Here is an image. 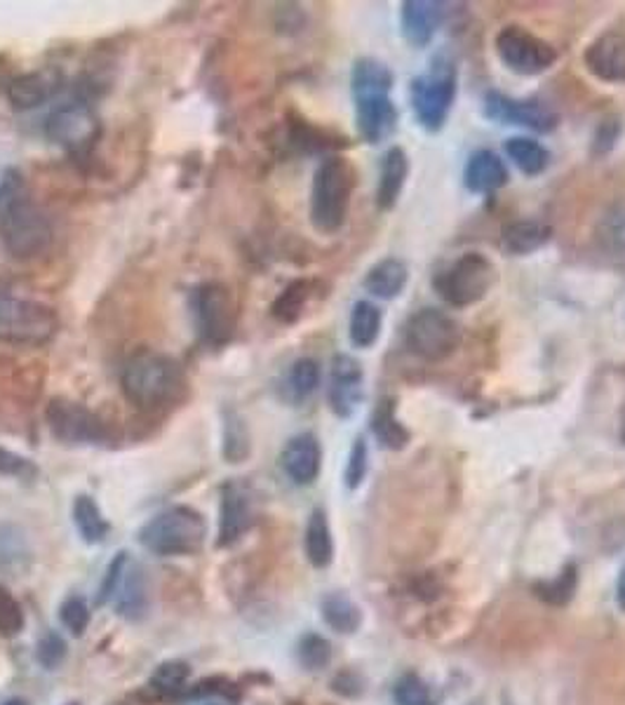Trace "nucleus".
<instances>
[{
  "mask_svg": "<svg viewBox=\"0 0 625 705\" xmlns=\"http://www.w3.org/2000/svg\"><path fill=\"white\" fill-rule=\"evenodd\" d=\"M332 658V649H330V642L320 635H306L299 645V661L302 666H306L308 670H320L327 663H330Z\"/></svg>",
  "mask_w": 625,
  "mask_h": 705,
  "instance_id": "obj_41",
  "label": "nucleus"
},
{
  "mask_svg": "<svg viewBox=\"0 0 625 705\" xmlns=\"http://www.w3.org/2000/svg\"><path fill=\"white\" fill-rule=\"evenodd\" d=\"M506 155L527 177H539L551 165V151L531 137H510L506 141Z\"/></svg>",
  "mask_w": 625,
  "mask_h": 705,
  "instance_id": "obj_27",
  "label": "nucleus"
},
{
  "mask_svg": "<svg viewBox=\"0 0 625 705\" xmlns=\"http://www.w3.org/2000/svg\"><path fill=\"white\" fill-rule=\"evenodd\" d=\"M224 457L228 463H240L249 457V433L236 412H226L224 416Z\"/></svg>",
  "mask_w": 625,
  "mask_h": 705,
  "instance_id": "obj_35",
  "label": "nucleus"
},
{
  "mask_svg": "<svg viewBox=\"0 0 625 705\" xmlns=\"http://www.w3.org/2000/svg\"><path fill=\"white\" fill-rule=\"evenodd\" d=\"M38 473L36 466L28 459L20 457V454L8 451L0 447V475H10V478H34Z\"/></svg>",
  "mask_w": 625,
  "mask_h": 705,
  "instance_id": "obj_45",
  "label": "nucleus"
},
{
  "mask_svg": "<svg viewBox=\"0 0 625 705\" xmlns=\"http://www.w3.org/2000/svg\"><path fill=\"white\" fill-rule=\"evenodd\" d=\"M496 282L494 263L480 252H465L445 266L433 278V287L440 299L455 308L480 304Z\"/></svg>",
  "mask_w": 625,
  "mask_h": 705,
  "instance_id": "obj_5",
  "label": "nucleus"
},
{
  "mask_svg": "<svg viewBox=\"0 0 625 705\" xmlns=\"http://www.w3.org/2000/svg\"><path fill=\"white\" fill-rule=\"evenodd\" d=\"M71 705H78V703H71Z\"/></svg>",
  "mask_w": 625,
  "mask_h": 705,
  "instance_id": "obj_53",
  "label": "nucleus"
},
{
  "mask_svg": "<svg viewBox=\"0 0 625 705\" xmlns=\"http://www.w3.org/2000/svg\"><path fill=\"white\" fill-rule=\"evenodd\" d=\"M408 280H410L408 263L396 259V257H386V259L374 263L372 269L367 271V275L363 280V287L372 296H377V299L390 302V299H396V296H400L404 287H408Z\"/></svg>",
  "mask_w": 625,
  "mask_h": 705,
  "instance_id": "obj_25",
  "label": "nucleus"
},
{
  "mask_svg": "<svg viewBox=\"0 0 625 705\" xmlns=\"http://www.w3.org/2000/svg\"><path fill=\"white\" fill-rule=\"evenodd\" d=\"M363 384L365 374L357 360L349 353H339L332 357L330 384H327V400H330L332 412L341 419L355 414L357 404L363 402Z\"/></svg>",
  "mask_w": 625,
  "mask_h": 705,
  "instance_id": "obj_15",
  "label": "nucleus"
},
{
  "mask_svg": "<svg viewBox=\"0 0 625 705\" xmlns=\"http://www.w3.org/2000/svg\"><path fill=\"white\" fill-rule=\"evenodd\" d=\"M191 313L196 332L202 343L212 349H222L236 334V302L224 282L208 280L191 294Z\"/></svg>",
  "mask_w": 625,
  "mask_h": 705,
  "instance_id": "obj_8",
  "label": "nucleus"
},
{
  "mask_svg": "<svg viewBox=\"0 0 625 705\" xmlns=\"http://www.w3.org/2000/svg\"><path fill=\"white\" fill-rule=\"evenodd\" d=\"M616 598H618V604H621V609L625 611V567H623V572H621V576H618V586H616Z\"/></svg>",
  "mask_w": 625,
  "mask_h": 705,
  "instance_id": "obj_50",
  "label": "nucleus"
},
{
  "mask_svg": "<svg viewBox=\"0 0 625 705\" xmlns=\"http://www.w3.org/2000/svg\"><path fill=\"white\" fill-rule=\"evenodd\" d=\"M64 654H67V645H64V639H61L59 635L48 633V635H45L40 639V645H38V661L45 668L59 666L61 658H64Z\"/></svg>",
  "mask_w": 625,
  "mask_h": 705,
  "instance_id": "obj_46",
  "label": "nucleus"
},
{
  "mask_svg": "<svg viewBox=\"0 0 625 705\" xmlns=\"http://www.w3.org/2000/svg\"><path fill=\"white\" fill-rule=\"evenodd\" d=\"M24 631V611L14 595L0 586V635L14 637Z\"/></svg>",
  "mask_w": 625,
  "mask_h": 705,
  "instance_id": "obj_39",
  "label": "nucleus"
},
{
  "mask_svg": "<svg viewBox=\"0 0 625 705\" xmlns=\"http://www.w3.org/2000/svg\"><path fill=\"white\" fill-rule=\"evenodd\" d=\"M553 228L539 219H520L502 228V249L512 257H527L551 243Z\"/></svg>",
  "mask_w": 625,
  "mask_h": 705,
  "instance_id": "obj_24",
  "label": "nucleus"
},
{
  "mask_svg": "<svg viewBox=\"0 0 625 705\" xmlns=\"http://www.w3.org/2000/svg\"><path fill=\"white\" fill-rule=\"evenodd\" d=\"M365 475H367V443L363 440V437H357L351 447L343 480H346L349 490H357L363 484Z\"/></svg>",
  "mask_w": 625,
  "mask_h": 705,
  "instance_id": "obj_43",
  "label": "nucleus"
},
{
  "mask_svg": "<svg viewBox=\"0 0 625 705\" xmlns=\"http://www.w3.org/2000/svg\"><path fill=\"white\" fill-rule=\"evenodd\" d=\"M102 602H114L118 614L125 619L144 616L149 604V592L144 574L139 564L130 560L128 553H118L116 560L108 564L106 578L99 592Z\"/></svg>",
  "mask_w": 625,
  "mask_h": 705,
  "instance_id": "obj_13",
  "label": "nucleus"
},
{
  "mask_svg": "<svg viewBox=\"0 0 625 705\" xmlns=\"http://www.w3.org/2000/svg\"><path fill=\"white\" fill-rule=\"evenodd\" d=\"M408 177H410L408 151H404L402 146H390L384 153L381 172H379V186H377V208L379 210L388 212L398 205Z\"/></svg>",
  "mask_w": 625,
  "mask_h": 705,
  "instance_id": "obj_23",
  "label": "nucleus"
},
{
  "mask_svg": "<svg viewBox=\"0 0 625 705\" xmlns=\"http://www.w3.org/2000/svg\"><path fill=\"white\" fill-rule=\"evenodd\" d=\"M510 175H508V167L502 161V155L490 151V149H480L475 151L471 158L465 163L463 169V184L471 193L477 196H487L498 191V188H504L508 184Z\"/></svg>",
  "mask_w": 625,
  "mask_h": 705,
  "instance_id": "obj_21",
  "label": "nucleus"
},
{
  "mask_svg": "<svg viewBox=\"0 0 625 705\" xmlns=\"http://www.w3.org/2000/svg\"><path fill=\"white\" fill-rule=\"evenodd\" d=\"M120 388L137 410L155 412L175 404L186 388V376L175 357L142 349L130 355L120 372Z\"/></svg>",
  "mask_w": 625,
  "mask_h": 705,
  "instance_id": "obj_2",
  "label": "nucleus"
},
{
  "mask_svg": "<svg viewBox=\"0 0 625 705\" xmlns=\"http://www.w3.org/2000/svg\"><path fill=\"white\" fill-rule=\"evenodd\" d=\"M3 705H26V701H22V698H10Z\"/></svg>",
  "mask_w": 625,
  "mask_h": 705,
  "instance_id": "obj_51",
  "label": "nucleus"
},
{
  "mask_svg": "<svg viewBox=\"0 0 625 705\" xmlns=\"http://www.w3.org/2000/svg\"><path fill=\"white\" fill-rule=\"evenodd\" d=\"M574 581H576V574H574V567L567 569L565 574L559 576V581L551 584L549 588V595H545V598H549L551 602H565L571 598V590H574Z\"/></svg>",
  "mask_w": 625,
  "mask_h": 705,
  "instance_id": "obj_48",
  "label": "nucleus"
},
{
  "mask_svg": "<svg viewBox=\"0 0 625 705\" xmlns=\"http://www.w3.org/2000/svg\"><path fill=\"white\" fill-rule=\"evenodd\" d=\"M186 705H236V703H231L226 698H219V696H208V698H196V701L186 703Z\"/></svg>",
  "mask_w": 625,
  "mask_h": 705,
  "instance_id": "obj_49",
  "label": "nucleus"
},
{
  "mask_svg": "<svg viewBox=\"0 0 625 705\" xmlns=\"http://www.w3.org/2000/svg\"><path fill=\"white\" fill-rule=\"evenodd\" d=\"M45 416H48L52 435L64 445H102L111 437L106 421L83 402L55 398L50 400Z\"/></svg>",
  "mask_w": 625,
  "mask_h": 705,
  "instance_id": "obj_12",
  "label": "nucleus"
},
{
  "mask_svg": "<svg viewBox=\"0 0 625 705\" xmlns=\"http://www.w3.org/2000/svg\"><path fill=\"white\" fill-rule=\"evenodd\" d=\"M320 379H322V372H320V365L316 363V360L299 357L290 365L280 390H283V398L287 402L302 404L304 400H308L312 393H316L318 386H320Z\"/></svg>",
  "mask_w": 625,
  "mask_h": 705,
  "instance_id": "obj_26",
  "label": "nucleus"
},
{
  "mask_svg": "<svg viewBox=\"0 0 625 705\" xmlns=\"http://www.w3.org/2000/svg\"><path fill=\"white\" fill-rule=\"evenodd\" d=\"M306 555L312 567H327L334 555V543H332V531L330 522H327V515L322 508H316L308 517L306 525Z\"/></svg>",
  "mask_w": 625,
  "mask_h": 705,
  "instance_id": "obj_29",
  "label": "nucleus"
},
{
  "mask_svg": "<svg viewBox=\"0 0 625 705\" xmlns=\"http://www.w3.org/2000/svg\"><path fill=\"white\" fill-rule=\"evenodd\" d=\"M623 440H625V416H623Z\"/></svg>",
  "mask_w": 625,
  "mask_h": 705,
  "instance_id": "obj_52",
  "label": "nucleus"
},
{
  "mask_svg": "<svg viewBox=\"0 0 625 705\" xmlns=\"http://www.w3.org/2000/svg\"><path fill=\"white\" fill-rule=\"evenodd\" d=\"M447 20V5L435 0H404L400 5V31L414 47H426Z\"/></svg>",
  "mask_w": 625,
  "mask_h": 705,
  "instance_id": "obj_18",
  "label": "nucleus"
},
{
  "mask_svg": "<svg viewBox=\"0 0 625 705\" xmlns=\"http://www.w3.org/2000/svg\"><path fill=\"white\" fill-rule=\"evenodd\" d=\"M598 238L606 249L625 252V202L609 208L598 224Z\"/></svg>",
  "mask_w": 625,
  "mask_h": 705,
  "instance_id": "obj_36",
  "label": "nucleus"
},
{
  "mask_svg": "<svg viewBox=\"0 0 625 705\" xmlns=\"http://www.w3.org/2000/svg\"><path fill=\"white\" fill-rule=\"evenodd\" d=\"M0 243L17 261H34L52 245V224L36 202L20 169L0 177Z\"/></svg>",
  "mask_w": 625,
  "mask_h": 705,
  "instance_id": "obj_1",
  "label": "nucleus"
},
{
  "mask_svg": "<svg viewBox=\"0 0 625 705\" xmlns=\"http://www.w3.org/2000/svg\"><path fill=\"white\" fill-rule=\"evenodd\" d=\"M404 346L426 363H443L461 343V327L440 308H418L402 329Z\"/></svg>",
  "mask_w": 625,
  "mask_h": 705,
  "instance_id": "obj_7",
  "label": "nucleus"
},
{
  "mask_svg": "<svg viewBox=\"0 0 625 705\" xmlns=\"http://www.w3.org/2000/svg\"><path fill=\"white\" fill-rule=\"evenodd\" d=\"M484 116L498 125H518V128L539 134L553 132L559 122V116L551 104L541 99H512L498 90L484 94Z\"/></svg>",
  "mask_w": 625,
  "mask_h": 705,
  "instance_id": "obj_14",
  "label": "nucleus"
},
{
  "mask_svg": "<svg viewBox=\"0 0 625 705\" xmlns=\"http://www.w3.org/2000/svg\"><path fill=\"white\" fill-rule=\"evenodd\" d=\"M252 525V508L249 498L236 484H226L219 506V545H233Z\"/></svg>",
  "mask_w": 625,
  "mask_h": 705,
  "instance_id": "obj_22",
  "label": "nucleus"
},
{
  "mask_svg": "<svg viewBox=\"0 0 625 705\" xmlns=\"http://www.w3.org/2000/svg\"><path fill=\"white\" fill-rule=\"evenodd\" d=\"M494 50L504 64L520 75H539L555 67L557 50L549 43L531 34L524 26L508 24L494 38Z\"/></svg>",
  "mask_w": 625,
  "mask_h": 705,
  "instance_id": "obj_10",
  "label": "nucleus"
},
{
  "mask_svg": "<svg viewBox=\"0 0 625 705\" xmlns=\"http://www.w3.org/2000/svg\"><path fill=\"white\" fill-rule=\"evenodd\" d=\"M280 466H283L285 475L294 484H312L320 475L322 466V449L320 440L312 433H299L294 435L292 440L285 445L283 454H280Z\"/></svg>",
  "mask_w": 625,
  "mask_h": 705,
  "instance_id": "obj_20",
  "label": "nucleus"
},
{
  "mask_svg": "<svg viewBox=\"0 0 625 705\" xmlns=\"http://www.w3.org/2000/svg\"><path fill=\"white\" fill-rule=\"evenodd\" d=\"M208 525L191 506H172L149 520L142 529L144 548L155 555H191L205 543Z\"/></svg>",
  "mask_w": 625,
  "mask_h": 705,
  "instance_id": "obj_4",
  "label": "nucleus"
},
{
  "mask_svg": "<svg viewBox=\"0 0 625 705\" xmlns=\"http://www.w3.org/2000/svg\"><path fill=\"white\" fill-rule=\"evenodd\" d=\"M384 316L377 304L372 302H357L351 310L349 322V337L355 349H372L381 337Z\"/></svg>",
  "mask_w": 625,
  "mask_h": 705,
  "instance_id": "obj_28",
  "label": "nucleus"
},
{
  "mask_svg": "<svg viewBox=\"0 0 625 705\" xmlns=\"http://www.w3.org/2000/svg\"><path fill=\"white\" fill-rule=\"evenodd\" d=\"M457 99V69L449 59L440 57L433 67L412 81V108L418 125L428 132L445 128Z\"/></svg>",
  "mask_w": 625,
  "mask_h": 705,
  "instance_id": "obj_6",
  "label": "nucleus"
},
{
  "mask_svg": "<svg viewBox=\"0 0 625 705\" xmlns=\"http://www.w3.org/2000/svg\"><path fill=\"white\" fill-rule=\"evenodd\" d=\"M189 680V666L181 661H167L153 672L151 689L158 694H177Z\"/></svg>",
  "mask_w": 625,
  "mask_h": 705,
  "instance_id": "obj_38",
  "label": "nucleus"
},
{
  "mask_svg": "<svg viewBox=\"0 0 625 705\" xmlns=\"http://www.w3.org/2000/svg\"><path fill=\"white\" fill-rule=\"evenodd\" d=\"M355 99V122L357 132L367 144H381L398 128V108L390 99V92L357 94Z\"/></svg>",
  "mask_w": 625,
  "mask_h": 705,
  "instance_id": "obj_17",
  "label": "nucleus"
},
{
  "mask_svg": "<svg viewBox=\"0 0 625 705\" xmlns=\"http://www.w3.org/2000/svg\"><path fill=\"white\" fill-rule=\"evenodd\" d=\"M372 431L386 449H402L410 443V431L402 426L396 414V400L379 402L377 412L372 416Z\"/></svg>",
  "mask_w": 625,
  "mask_h": 705,
  "instance_id": "obj_31",
  "label": "nucleus"
},
{
  "mask_svg": "<svg viewBox=\"0 0 625 705\" xmlns=\"http://www.w3.org/2000/svg\"><path fill=\"white\" fill-rule=\"evenodd\" d=\"M102 132V122L87 102L59 104L45 122V134L52 144L67 149L71 155L87 153Z\"/></svg>",
  "mask_w": 625,
  "mask_h": 705,
  "instance_id": "obj_11",
  "label": "nucleus"
},
{
  "mask_svg": "<svg viewBox=\"0 0 625 705\" xmlns=\"http://www.w3.org/2000/svg\"><path fill=\"white\" fill-rule=\"evenodd\" d=\"M290 139H292V144L304 153H322V151L334 146V144H330V141H327V134H322L320 130L310 128V125H304V122L292 125Z\"/></svg>",
  "mask_w": 625,
  "mask_h": 705,
  "instance_id": "obj_42",
  "label": "nucleus"
},
{
  "mask_svg": "<svg viewBox=\"0 0 625 705\" xmlns=\"http://www.w3.org/2000/svg\"><path fill=\"white\" fill-rule=\"evenodd\" d=\"M355 169L341 155H327L312 175L310 186V224L316 231L332 235L343 228L351 210Z\"/></svg>",
  "mask_w": 625,
  "mask_h": 705,
  "instance_id": "obj_3",
  "label": "nucleus"
},
{
  "mask_svg": "<svg viewBox=\"0 0 625 705\" xmlns=\"http://www.w3.org/2000/svg\"><path fill=\"white\" fill-rule=\"evenodd\" d=\"M28 557V543L24 531L14 525L0 522V569L20 567Z\"/></svg>",
  "mask_w": 625,
  "mask_h": 705,
  "instance_id": "obj_37",
  "label": "nucleus"
},
{
  "mask_svg": "<svg viewBox=\"0 0 625 705\" xmlns=\"http://www.w3.org/2000/svg\"><path fill=\"white\" fill-rule=\"evenodd\" d=\"M59 616H61V623H64L73 635H83L90 623V607L83 598H69L64 604H61Z\"/></svg>",
  "mask_w": 625,
  "mask_h": 705,
  "instance_id": "obj_44",
  "label": "nucleus"
},
{
  "mask_svg": "<svg viewBox=\"0 0 625 705\" xmlns=\"http://www.w3.org/2000/svg\"><path fill=\"white\" fill-rule=\"evenodd\" d=\"M621 137V122L618 120H602L600 128L592 137V151L598 155H604L616 146V141Z\"/></svg>",
  "mask_w": 625,
  "mask_h": 705,
  "instance_id": "obj_47",
  "label": "nucleus"
},
{
  "mask_svg": "<svg viewBox=\"0 0 625 705\" xmlns=\"http://www.w3.org/2000/svg\"><path fill=\"white\" fill-rule=\"evenodd\" d=\"M393 698L398 705H433V694L431 686L416 678V675H404L398 684Z\"/></svg>",
  "mask_w": 625,
  "mask_h": 705,
  "instance_id": "obj_40",
  "label": "nucleus"
},
{
  "mask_svg": "<svg viewBox=\"0 0 625 705\" xmlns=\"http://www.w3.org/2000/svg\"><path fill=\"white\" fill-rule=\"evenodd\" d=\"M583 67L600 83L625 85V31L609 28L583 50Z\"/></svg>",
  "mask_w": 625,
  "mask_h": 705,
  "instance_id": "obj_16",
  "label": "nucleus"
},
{
  "mask_svg": "<svg viewBox=\"0 0 625 705\" xmlns=\"http://www.w3.org/2000/svg\"><path fill=\"white\" fill-rule=\"evenodd\" d=\"M310 294H312V282L310 280H294L290 285L278 294V299L271 306V316L283 322V325H292L304 316V310L310 302Z\"/></svg>",
  "mask_w": 625,
  "mask_h": 705,
  "instance_id": "obj_32",
  "label": "nucleus"
},
{
  "mask_svg": "<svg viewBox=\"0 0 625 705\" xmlns=\"http://www.w3.org/2000/svg\"><path fill=\"white\" fill-rule=\"evenodd\" d=\"M351 90L353 97L357 94H369V92H390L393 90V71L379 59L363 57L355 61L353 73H351Z\"/></svg>",
  "mask_w": 625,
  "mask_h": 705,
  "instance_id": "obj_30",
  "label": "nucleus"
},
{
  "mask_svg": "<svg viewBox=\"0 0 625 705\" xmlns=\"http://www.w3.org/2000/svg\"><path fill=\"white\" fill-rule=\"evenodd\" d=\"M322 616L332 631L343 633V635L355 633L363 623L361 609H357V604L343 592L327 595V598L322 600Z\"/></svg>",
  "mask_w": 625,
  "mask_h": 705,
  "instance_id": "obj_33",
  "label": "nucleus"
},
{
  "mask_svg": "<svg viewBox=\"0 0 625 705\" xmlns=\"http://www.w3.org/2000/svg\"><path fill=\"white\" fill-rule=\"evenodd\" d=\"M55 329L57 316L50 306L0 290V341L43 343Z\"/></svg>",
  "mask_w": 625,
  "mask_h": 705,
  "instance_id": "obj_9",
  "label": "nucleus"
},
{
  "mask_svg": "<svg viewBox=\"0 0 625 705\" xmlns=\"http://www.w3.org/2000/svg\"><path fill=\"white\" fill-rule=\"evenodd\" d=\"M73 522H75L78 531H81V537H83L85 543H102L106 539V534H108V529H111L106 522L104 513L99 510L97 501L92 496H85V494H81L75 498Z\"/></svg>",
  "mask_w": 625,
  "mask_h": 705,
  "instance_id": "obj_34",
  "label": "nucleus"
},
{
  "mask_svg": "<svg viewBox=\"0 0 625 705\" xmlns=\"http://www.w3.org/2000/svg\"><path fill=\"white\" fill-rule=\"evenodd\" d=\"M61 83H64V78L57 69L28 71L12 78L8 85V99L17 111H31V108L48 104L59 92Z\"/></svg>",
  "mask_w": 625,
  "mask_h": 705,
  "instance_id": "obj_19",
  "label": "nucleus"
}]
</instances>
